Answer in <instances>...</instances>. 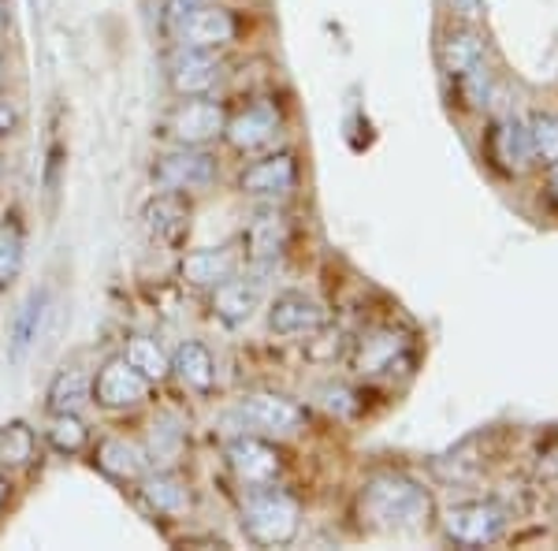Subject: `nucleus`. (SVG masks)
I'll return each instance as SVG.
<instances>
[{"instance_id": "nucleus-32", "label": "nucleus", "mask_w": 558, "mask_h": 551, "mask_svg": "<svg viewBox=\"0 0 558 551\" xmlns=\"http://www.w3.org/2000/svg\"><path fill=\"white\" fill-rule=\"evenodd\" d=\"M539 474H544V477H558V440L539 451Z\"/></svg>"}, {"instance_id": "nucleus-34", "label": "nucleus", "mask_w": 558, "mask_h": 551, "mask_svg": "<svg viewBox=\"0 0 558 551\" xmlns=\"http://www.w3.org/2000/svg\"><path fill=\"white\" fill-rule=\"evenodd\" d=\"M197 4H213V0H168V8H172V20H179V15H186L191 8Z\"/></svg>"}, {"instance_id": "nucleus-14", "label": "nucleus", "mask_w": 558, "mask_h": 551, "mask_svg": "<svg viewBox=\"0 0 558 551\" xmlns=\"http://www.w3.org/2000/svg\"><path fill=\"white\" fill-rule=\"evenodd\" d=\"M260 310V284L246 276H228L223 284H216L213 291V313L223 328H242V324L254 321Z\"/></svg>"}, {"instance_id": "nucleus-23", "label": "nucleus", "mask_w": 558, "mask_h": 551, "mask_svg": "<svg viewBox=\"0 0 558 551\" xmlns=\"http://www.w3.org/2000/svg\"><path fill=\"white\" fill-rule=\"evenodd\" d=\"M97 466L116 481H138L146 469V451L123 436H108L97 444Z\"/></svg>"}, {"instance_id": "nucleus-1", "label": "nucleus", "mask_w": 558, "mask_h": 551, "mask_svg": "<svg viewBox=\"0 0 558 551\" xmlns=\"http://www.w3.org/2000/svg\"><path fill=\"white\" fill-rule=\"evenodd\" d=\"M362 511L384 532H417L432 522V495L413 477L384 469L365 481Z\"/></svg>"}, {"instance_id": "nucleus-7", "label": "nucleus", "mask_w": 558, "mask_h": 551, "mask_svg": "<svg viewBox=\"0 0 558 551\" xmlns=\"http://www.w3.org/2000/svg\"><path fill=\"white\" fill-rule=\"evenodd\" d=\"M239 34V20L235 12H228V8H220L213 0V4H197L191 8L186 15H179L175 20V38L183 49H223L228 41H235Z\"/></svg>"}, {"instance_id": "nucleus-13", "label": "nucleus", "mask_w": 558, "mask_h": 551, "mask_svg": "<svg viewBox=\"0 0 558 551\" xmlns=\"http://www.w3.org/2000/svg\"><path fill=\"white\" fill-rule=\"evenodd\" d=\"M279 123L283 120H279V108L272 101H254V105L239 108L231 120H223V139L239 153H257L276 142Z\"/></svg>"}, {"instance_id": "nucleus-8", "label": "nucleus", "mask_w": 558, "mask_h": 551, "mask_svg": "<svg viewBox=\"0 0 558 551\" xmlns=\"http://www.w3.org/2000/svg\"><path fill=\"white\" fill-rule=\"evenodd\" d=\"M294 187H299V160L291 153H268L239 171V191L246 197H260V202L291 197Z\"/></svg>"}, {"instance_id": "nucleus-12", "label": "nucleus", "mask_w": 558, "mask_h": 551, "mask_svg": "<svg viewBox=\"0 0 558 551\" xmlns=\"http://www.w3.org/2000/svg\"><path fill=\"white\" fill-rule=\"evenodd\" d=\"M223 79V64L213 49H183L168 64V86L179 97H209Z\"/></svg>"}, {"instance_id": "nucleus-37", "label": "nucleus", "mask_w": 558, "mask_h": 551, "mask_svg": "<svg viewBox=\"0 0 558 551\" xmlns=\"http://www.w3.org/2000/svg\"><path fill=\"white\" fill-rule=\"evenodd\" d=\"M8 23V0H0V26Z\"/></svg>"}, {"instance_id": "nucleus-5", "label": "nucleus", "mask_w": 558, "mask_h": 551, "mask_svg": "<svg viewBox=\"0 0 558 551\" xmlns=\"http://www.w3.org/2000/svg\"><path fill=\"white\" fill-rule=\"evenodd\" d=\"M410 361H413L410 336L391 328V324L368 328L365 336L354 343V355H350V366L362 376H395L399 369H407Z\"/></svg>"}, {"instance_id": "nucleus-31", "label": "nucleus", "mask_w": 558, "mask_h": 551, "mask_svg": "<svg viewBox=\"0 0 558 551\" xmlns=\"http://www.w3.org/2000/svg\"><path fill=\"white\" fill-rule=\"evenodd\" d=\"M15 128H20V108H15L12 101H4V97H0V139H8V134H15Z\"/></svg>"}, {"instance_id": "nucleus-9", "label": "nucleus", "mask_w": 558, "mask_h": 551, "mask_svg": "<svg viewBox=\"0 0 558 551\" xmlns=\"http://www.w3.org/2000/svg\"><path fill=\"white\" fill-rule=\"evenodd\" d=\"M239 418L250 424V429L265 432V436H291L305 424V410L287 395L276 392H254L239 403Z\"/></svg>"}, {"instance_id": "nucleus-28", "label": "nucleus", "mask_w": 558, "mask_h": 551, "mask_svg": "<svg viewBox=\"0 0 558 551\" xmlns=\"http://www.w3.org/2000/svg\"><path fill=\"white\" fill-rule=\"evenodd\" d=\"M45 440H49V447L60 451V455H78V451L89 444V429L75 410L52 414L49 424H45Z\"/></svg>"}, {"instance_id": "nucleus-10", "label": "nucleus", "mask_w": 558, "mask_h": 551, "mask_svg": "<svg viewBox=\"0 0 558 551\" xmlns=\"http://www.w3.org/2000/svg\"><path fill=\"white\" fill-rule=\"evenodd\" d=\"M146 392H149L146 376H142L138 369H131L123 358H112L97 369L89 399L97 406H105V410H134V406L146 399Z\"/></svg>"}, {"instance_id": "nucleus-22", "label": "nucleus", "mask_w": 558, "mask_h": 551, "mask_svg": "<svg viewBox=\"0 0 558 551\" xmlns=\"http://www.w3.org/2000/svg\"><path fill=\"white\" fill-rule=\"evenodd\" d=\"M172 373H175V381L183 387H191V392H209L216 384V361L209 355V347L194 339L183 343L172 355Z\"/></svg>"}, {"instance_id": "nucleus-15", "label": "nucleus", "mask_w": 558, "mask_h": 551, "mask_svg": "<svg viewBox=\"0 0 558 551\" xmlns=\"http://www.w3.org/2000/svg\"><path fill=\"white\" fill-rule=\"evenodd\" d=\"M488 153L492 160L499 165L502 171H510V176H521L529 165H533V139H529V128L514 116H507V120H499L495 128L488 131Z\"/></svg>"}, {"instance_id": "nucleus-38", "label": "nucleus", "mask_w": 558, "mask_h": 551, "mask_svg": "<svg viewBox=\"0 0 558 551\" xmlns=\"http://www.w3.org/2000/svg\"><path fill=\"white\" fill-rule=\"evenodd\" d=\"M0 179H4V160H0Z\"/></svg>"}, {"instance_id": "nucleus-18", "label": "nucleus", "mask_w": 558, "mask_h": 551, "mask_svg": "<svg viewBox=\"0 0 558 551\" xmlns=\"http://www.w3.org/2000/svg\"><path fill=\"white\" fill-rule=\"evenodd\" d=\"M142 220H146V228L153 239L168 242V247H179L183 242V235L191 231V209H186L183 194H157L146 202V209H142Z\"/></svg>"}, {"instance_id": "nucleus-26", "label": "nucleus", "mask_w": 558, "mask_h": 551, "mask_svg": "<svg viewBox=\"0 0 558 551\" xmlns=\"http://www.w3.org/2000/svg\"><path fill=\"white\" fill-rule=\"evenodd\" d=\"M89 381L86 369L78 366H64L57 376L49 381V392H45V406H49V414H68V410H78L86 399H89Z\"/></svg>"}, {"instance_id": "nucleus-27", "label": "nucleus", "mask_w": 558, "mask_h": 551, "mask_svg": "<svg viewBox=\"0 0 558 551\" xmlns=\"http://www.w3.org/2000/svg\"><path fill=\"white\" fill-rule=\"evenodd\" d=\"M123 361H128L131 369H138L149 384L165 381V376L172 373V358H168L165 350H160V343L149 336H131L128 347H123Z\"/></svg>"}, {"instance_id": "nucleus-2", "label": "nucleus", "mask_w": 558, "mask_h": 551, "mask_svg": "<svg viewBox=\"0 0 558 551\" xmlns=\"http://www.w3.org/2000/svg\"><path fill=\"white\" fill-rule=\"evenodd\" d=\"M302 507L291 492L276 484L250 488L246 503H242V529L260 548H283L299 537Z\"/></svg>"}, {"instance_id": "nucleus-20", "label": "nucleus", "mask_w": 558, "mask_h": 551, "mask_svg": "<svg viewBox=\"0 0 558 551\" xmlns=\"http://www.w3.org/2000/svg\"><path fill=\"white\" fill-rule=\"evenodd\" d=\"M138 495H142V503H146V511L160 514V518H186V514H191V507H194L191 488H186L172 474H153V477H146V481H142V488H138Z\"/></svg>"}, {"instance_id": "nucleus-36", "label": "nucleus", "mask_w": 558, "mask_h": 551, "mask_svg": "<svg viewBox=\"0 0 558 551\" xmlns=\"http://www.w3.org/2000/svg\"><path fill=\"white\" fill-rule=\"evenodd\" d=\"M8 500H12V484H8V477H0V511L8 507Z\"/></svg>"}, {"instance_id": "nucleus-21", "label": "nucleus", "mask_w": 558, "mask_h": 551, "mask_svg": "<svg viewBox=\"0 0 558 551\" xmlns=\"http://www.w3.org/2000/svg\"><path fill=\"white\" fill-rule=\"evenodd\" d=\"M439 57H444V68L451 79H465L473 75V71L484 68V38L470 26H458L444 38V49H439Z\"/></svg>"}, {"instance_id": "nucleus-16", "label": "nucleus", "mask_w": 558, "mask_h": 551, "mask_svg": "<svg viewBox=\"0 0 558 551\" xmlns=\"http://www.w3.org/2000/svg\"><path fill=\"white\" fill-rule=\"evenodd\" d=\"M268 328L287 339L313 336V332L324 328V310L305 295H279L272 310H268Z\"/></svg>"}, {"instance_id": "nucleus-35", "label": "nucleus", "mask_w": 558, "mask_h": 551, "mask_svg": "<svg viewBox=\"0 0 558 551\" xmlns=\"http://www.w3.org/2000/svg\"><path fill=\"white\" fill-rule=\"evenodd\" d=\"M547 194H551V202L558 205V165H551V176H547Z\"/></svg>"}, {"instance_id": "nucleus-25", "label": "nucleus", "mask_w": 558, "mask_h": 551, "mask_svg": "<svg viewBox=\"0 0 558 551\" xmlns=\"http://www.w3.org/2000/svg\"><path fill=\"white\" fill-rule=\"evenodd\" d=\"M34 458H38V436L26 421H8L0 429V469L4 474H20V469H31Z\"/></svg>"}, {"instance_id": "nucleus-33", "label": "nucleus", "mask_w": 558, "mask_h": 551, "mask_svg": "<svg viewBox=\"0 0 558 551\" xmlns=\"http://www.w3.org/2000/svg\"><path fill=\"white\" fill-rule=\"evenodd\" d=\"M454 12L462 15V20H481L484 15V0H451Z\"/></svg>"}, {"instance_id": "nucleus-3", "label": "nucleus", "mask_w": 558, "mask_h": 551, "mask_svg": "<svg viewBox=\"0 0 558 551\" xmlns=\"http://www.w3.org/2000/svg\"><path fill=\"white\" fill-rule=\"evenodd\" d=\"M510 514L502 503L495 500H473V503H458L447 511L444 532L454 548H488L507 532Z\"/></svg>"}, {"instance_id": "nucleus-17", "label": "nucleus", "mask_w": 558, "mask_h": 551, "mask_svg": "<svg viewBox=\"0 0 558 551\" xmlns=\"http://www.w3.org/2000/svg\"><path fill=\"white\" fill-rule=\"evenodd\" d=\"M287 216L276 213V209H260L254 213V220L246 224V235H242V242H246V257L257 261V265H272V261L283 257L287 250Z\"/></svg>"}, {"instance_id": "nucleus-30", "label": "nucleus", "mask_w": 558, "mask_h": 551, "mask_svg": "<svg viewBox=\"0 0 558 551\" xmlns=\"http://www.w3.org/2000/svg\"><path fill=\"white\" fill-rule=\"evenodd\" d=\"M529 139H533V157L544 160L547 168L558 165V116L536 112L529 120Z\"/></svg>"}, {"instance_id": "nucleus-29", "label": "nucleus", "mask_w": 558, "mask_h": 551, "mask_svg": "<svg viewBox=\"0 0 558 551\" xmlns=\"http://www.w3.org/2000/svg\"><path fill=\"white\" fill-rule=\"evenodd\" d=\"M23 257H26V239H23V228L15 220L0 224V291L20 279L23 273Z\"/></svg>"}, {"instance_id": "nucleus-24", "label": "nucleus", "mask_w": 558, "mask_h": 551, "mask_svg": "<svg viewBox=\"0 0 558 551\" xmlns=\"http://www.w3.org/2000/svg\"><path fill=\"white\" fill-rule=\"evenodd\" d=\"M45 306H49V291H34L20 306V313H15V321H12V339H8V358H12V361H23L26 350L38 343V332H41V321H45Z\"/></svg>"}, {"instance_id": "nucleus-4", "label": "nucleus", "mask_w": 558, "mask_h": 551, "mask_svg": "<svg viewBox=\"0 0 558 551\" xmlns=\"http://www.w3.org/2000/svg\"><path fill=\"white\" fill-rule=\"evenodd\" d=\"M216 157L202 146H179L153 165V183L168 194H202L216 183Z\"/></svg>"}, {"instance_id": "nucleus-11", "label": "nucleus", "mask_w": 558, "mask_h": 551, "mask_svg": "<svg viewBox=\"0 0 558 551\" xmlns=\"http://www.w3.org/2000/svg\"><path fill=\"white\" fill-rule=\"evenodd\" d=\"M228 466L239 477V484L265 488L276 484L279 474H283V455L260 436H239L228 444Z\"/></svg>"}, {"instance_id": "nucleus-19", "label": "nucleus", "mask_w": 558, "mask_h": 551, "mask_svg": "<svg viewBox=\"0 0 558 551\" xmlns=\"http://www.w3.org/2000/svg\"><path fill=\"white\" fill-rule=\"evenodd\" d=\"M235 250L228 247H205V250H191L183 254V265H179V276L191 287H216L228 276H235Z\"/></svg>"}, {"instance_id": "nucleus-6", "label": "nucleus", "mask_w": 558, "mask_h": 551, "mask_svg": "<svg viewBox=\"0 0 558 551\" xmlns=\"http://www.w3.org/2000/svg\"><path fill=\"white\" fill-rule=\"evenodd\" d=\"M223 108L209 97H183L160 123V134L172 139L175 146H205V142L223 134Z\"/></svg>"}]
</instances>
